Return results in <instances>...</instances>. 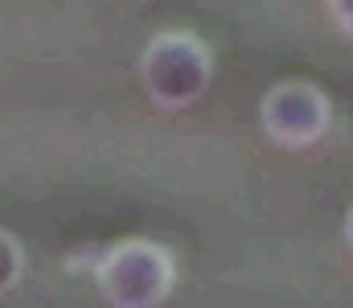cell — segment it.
<instances>
[{
  "label": "cell",
  "instance_id": "6da1fadb",
  "mask_svg": "<svg viewBox=\"0 0 353 308\" xmlns=\"http://www.w3.org/2000/svg\"><path fill=\"white\" fill-rule=\"evenodd\" d=\"M144 95L161 111H185L214 83V58L193 33H157L140 54Z\"/></svg>",
  "mask_w": 353,
  "mask_h": 308
},
{
  "label": "cell",
  "instance_id": "7a4b0ae2",
  "mask_svg": "<svg viewBox=\"0 0 353 308\" xmlns=\"http://www.w3.org/2000/svg\"><path fill=\"white\" fill-rule=\"evenodd\" d=\"M99 292L111 308H161L176 288V263L161 243H115L94 267Z\"/></svg>",
  "mask_w": 353,
  "mask_h": 308
},
{
  "label": "cell",
  "instance_id": "3957f363",
  "mask_svg": "<svg viewBox=\"0 0 353 308\" xmlns=\"http://www.w3.org/2000/svg\"><path fill=\"white\" fill-rule=\"evenodd\" d=\"M259 123L283 148H312L333 127V107L329 95L312 83H279L275 91H267Z\"/></svg>",
  "mask_w": 353,
  "mask_h": 308
},
{
  "label": "cell",
  "instance_id": "277c9868",
  "mask_svg": "<svg viewBox=\"0 0 353 308\" xmlns=\"http://www.w3.org/2000/svg\"><path fill=\"white\" fill-rule=\"evenodd\" d=\"M21 271H25V251H21V243H17L8 230H0V296H4L8 288H17Z\"/></svg>",
  "mask_w": 353,
  "mask_h": 308
},
{
  "label": "cell",
  "instance_id": "5b68a950",
  "mask_svg": "<svg viewBox=\"0 0 353 308\" xmlns=\"http://www.w3.org/2000/svg\"><path fill=\"white\" fill-rule=\"evenodd\" d=\"M329 17H333L345 33H353V0H333V4H329Z\"/></svg>",
  "mask_w": 353,
  "mask_h": 308
},
{
  "label": "cell",
  "instance_id": "8992f818",
  "mask_svg": "<svg viewBox=\"0 0 353 308\" xmlns=\"http://www.w3.org/2000/svg\"><path fill=\"white\" fill-rule=\"evenodd\" d=\"M341 234H345V247L353 251V205H350V214H345V226H341Z\"/></svg>",
  "mask_w": 353,
  "mask_h": 308
}]
</instances>
